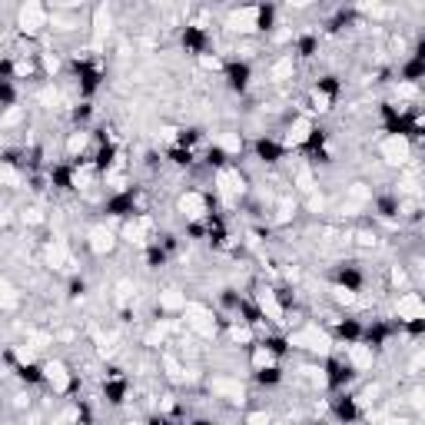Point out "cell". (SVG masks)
Masks as SVG:
<instances>
[{"label":"cell","instance_id":"obj_1","mask_svg":"<svg viewBox=\"0 0 425 425\" xmlns=\"http://www.w3.org/2000/svg\"><path fill=\"white\" fill-rule=\"evenodd\" d=\"M140 197H143L140 186H126V190H120V193L106 197L103 212L110 216V219H130V216H140Z\"/></svg>","mask_w":425,"mask_h":425},{"label":"cell","instance_id":"obj_2","mask_svg":"<svg viewBox=\"0 0 425 425\" xmlns=\"http://www.w3.org/2000/svg\"><path fill=\"white\" fill-rule=\"evenodd\" d=\"M74 74H76V83H80V97H83V100H90L93 93L103 87V70L93 60H74Z\"/></svg>","mask_w":425,"mask_h":425},{"label":"cell","instance_id":"obj_3","mask_svg":"<svg viewBox=\"0 0 425 425\" xmlns=\"http://www.w3.org/2000/svg\"><path fill=\"white\" fill-rule=\"evenodd\" d=\"M223 76H226V87L233 93H240L243 97L246 90H249V83H253V63L249 60H226L223 63Z\"/></svg>","mask_w":425,"mask_h":425},{"label":"cell","instance_id":"obj_4","mask_svg":"<svg viewBox=\"0 0 425 425\" xmlns=\"http://www.w3.org/2000/svg\"><path fill=\"white\" fill-rule=\"evenodd\" d=\"M352 379H356V365L352 362H342V359H335V356L326 359V389H329V392H342Z\"/></svg>","mask_w":425,"mask_h":425},{"label":"cell","instance_id":"obj_5","mask_svg":"<svg viewBox=\"0 0 425 425\" xmlns=\"http://www.w3.org/2000/svg\"><path fill=\"white\" fill-rule=\"evenodd\" d=\"M126 392H130V382L123 376V369L110 365V369H106V379H103V399L110 406H123V402H126Z\"/></svg>","mask_w":425,"mask_h":425},{"label":"cell","instance_id":"obj_6","mask_svg":"<svg viewBox=\"0 0 425 425\" xmlns=\"http://www.w3.org/2000/svg\"><path fill=\"white\" fill-rule=\"evenodd\" d=\"M333 283H335L339 289H346V292H362L365 273L359 269V266H356V262H342V266H335Z\"/></svg>","mask_w":425,"mask_h":425},{"label":"cell","instance_id":"obj_7","mask_svg":"<svg viewBox=\"0 0 425 425\" xmlns=\"http://www.w3.org/2000/svg\"><path fill=\"white\" fill-rule=\"evenodd\" d=\"M399 329H395V322H382V319H376L372 326H362V346H369V349H382L385 342H389V335H395Z\"/></svg>","mask_w":425,"mask_h":425},{"label":"cell","instance_id":"obj_8","mask_svg":"<svg viewBox=\"0 0 425 425\" xmlns=\"http://www.w3.org/2000/svg\"><path fill=\"white\" fill-rule=\"evenodd\" d=\"M326 143H329V130H326V126H312V130H309V137L303 140V153H309L316 163H329Z\"/></svg>","mask_w":425,"mask_h":425},{"label":"cell","instance_id":"obj_9","mask_svg":"<svg viewBox=\"0 0 425 425\" xmlns=\"http://www.w3.org/2000/svg\"><path fill=\"white\" fill-rule=\"evenodd\" d=\"M180 44H183V50H186V53L203 57V53H206V47H210V33L203 31V27H197V24H186V27H183Z\"/></svg>","mask_w":425,"mask_h":425},{"label":"cell","instance_id":"obj_10","mask_svg":"<svg viewBox=\"0 0 425 425\" xmlns=\"http://www.w3.org/2000/svg\"><path fill=\"white\" fill-rule=\"evenodd\" d=\"M206 240H210L212 249H223L229 240L226 233V219H223V212H206Z\"/></svg>","mask_w":425,"mask_h":425},{"label":"cell","instance_id":"obj_11","mask_svg":"<svg viewBox=\"0 0 425 425\" xmlns=\"http://www.w3.org/2000/svg\"><path fill=\"white\" fill-rule=\"evenodd\" d=\"M425 76V47L419 44L415 47V53H412L409 60L402 63V70H399V80H406V83H419Z\"/></svg>","mask_w":425,"mask_h":425},{"label":"cell","instance_id":"obj_12","mask_svg":"<svg viewBox=\"0 0 425 425\" xmlns=\"http://www.w3.org/2000/svg\"><path fill=\"white\" fill-rule=\"evenodd\" d=\"M253 153H256V160H262V163H279L286 156V147L276 143L273 137H259V140H253Z\"/></svg>","mask_w":425,"mask_h":425},{"label":"cell","instance_id":"obj_13","mask_svg":"<svg viewBox=\"0 0 425 425\" xmlns=\"http://www.w3.org/2000/svg\"><path fill=\"white\" fill-rule=\"evenodd\" d=\"M333 415L339 419V422H356L359 419V406H356V399H352L346 389L342 392H333Z\"/></svg>","mask_w":425,"mask_h":425},{"label":"cell","instance_id":"obj_14","mask_svg":"<svg viewBox=\"0 0 425 425\" xmlns=\"http://www.w3.org/2000/svg\"><path fill=\"white\" fill-rule=\"evenodd\" d=\"M50 183H53L57 190H63V193L76 190V167L74 163H53V167H50Z\"/></svg>","mask_w":425,"mask_h":425},{"label":"cell","instance_id":"obj_15","mask_svg":"<svg viewBox=\"0 0 425 425\" xmlns=\"http://www.w3.org/2000/svg\"><path fill=\"white\" fill-rule=\"evenodd\" d=\"M335 339L346 342V346H359V339H362V322H359V319H339V322H335Z\"/></svg>","mask_w":425,"mask_h":425},{"label":"cell","instance_id":"obj_16","mask_svg":"<svg viewBox=\"0 0 425 425\" xmlns=\"http://www.w3.org/2000/svg\"><path fill=\"white\" fill-rule=\"evenodd\" d=\"M253 382H256V385H262V389H273V385H279V382H283V365H279V362L256 365V369H253Z\"/></svg>","mask_w":425,"mask_h":425},{"label":"cell","instance_id":"obj_17","mask_svg":"<svg viewBox=\"0 0 425 425\" xmlns=\"http://www.w3.org/2000/svg\"><path fill=\"white\" fill-rule=\"evenodd\" d=\"M14 372H17V379L24 382V385H44L47 382L44 365H37V362H17Z\"/></svg>","mask_w":425,"mask_h":425},{"label":"cell","instance_id":"obj_18","mask_svg":"<svg viewBox=\"0 0 425 425\" xmlns=\"http://www.w3.org/2000/svg\"><path fill=\"white\" fill-rule=\"evenodd\" d=\"M316 93L326 100V103H335V100H339V93H342V80H339L335 74L319 76V80H316Z\"/></svg>","mask_w":425,"mask_h":425},{"label":"cell","instance_id":"obj_19","mask_svg":"<svg viewBox=\"0 0 425 425\" xmlns=\"http://www.w3.org/2000/svg\"><path fill=\"white\" fill-rule=\"evenodd\" d=\"M259 33H269L276 27V3L273 0H259L256 3V24H253Z\"/></svg>","mask_w":425,"mask_h":425},{"label":"cell","instance_id":"obj_20","mask_svg":"<svg viewBox=\"0 0 425 425\" xmlns=\"http://www.w3.org/2000/svg\"><path fill=\"white\" fill-rule=\"evenodd\" d=\"M256 346L266 352V356H273V359H286L289 356V339L286 335H262Z\"/></svg>","mask_w":425,"mask_h":425},{"label":"cell","instance_id":"obj_21","mask_svg":"<svg viewBox=\"0 0 425 425\" xmlns=\"http://www.w3.org/2000/svg\"><path fill=\"white\" fill-rule=\"evenodd\" d=\"M113 160H117V143L106 140V143H100V150H97V156H93V169L103 176L106 169L113 167Z\"/></svg>","mask_w":425,"mask_h":425},{"label":"cell","instance_id":"obj_22","mask_svg":"<svg viewBox=\"0 0 425 425\" xmlns=\"http://www.w3.org/2000/svg\"><path fill=\"white\" fill-rule=\"evenodd\" d=\"M399 210H402V203H399V197H395V193H379V197H376V212H379V216L395 219V216H399Z\"/></svg>","mask_w":425,"mask_h":425},{"label":"cell","instance_id":"obj_23","mask_svg":"<svg viewBox=\"0 0 425 425\" xmlns=\"http://www.w3.org/2000/svg\"><path fill=\"white\" fill-rule=\"evenodd\" d=\"M236 316L243 319L246 326H262V319H266V312H262V309H259L256 303H249V299L243 296V303H240V309H236Z\"/></svg>","mask_w":425,"mask_h":425},{"label":"cell","instance_id":"obj_24","mask_svg":"<svg viewBox=\"0 0 425 425\" xmlns=\"http://www.w3.org/2000/svg\"><path fill=\"white\" fill-rule=\"evenodd\" d=\"M167 160L173 163V167L190 169L193 167V150H186V147H180V143H173V147L167 150Z\"/></svg>","mask_w":425,"mask_h":425},{"label":"cell","instance_id":"obj_25","mask_svg":"<svg viewBox=\"0 0 425 425\" xmlns=\"http://www.w3.org/2000/svg\"><path fill=\"white\" fill-rule=\"evenodd\" d=\"M296 53L303 57V60H312L319 53V37L316 33H303L299 40H296Z\"/></svg>","mask_w":425,"mask_h":425},{"label":"cell","instance_id":"obj_26","mask_svg":"<svg viewBox=\"0 0 425 425\" xmlns=\"http://www.w3.org/2000/svg\"><path fill=\"white\" fill-rule=\"evenodd\" d=\"M167 259H169V249L163 243H150V246H147V266H150V269L167 266Z\"/></svg>","mask_w":425,"mask_h":425},{"label":"cell","instance_id":"obj_27","mask_svg":"<svg viewBox=\"0 0 425 425\" xmlns=\"http://www.w3.org/2000/svg\"><path fill=\"white\" fill-rule=\"evenodd\" d=\"M273 299L279 306V312H292L296 309V292L289 286H273Z\"/></svg>","mask_w":425,"mask_h":425},{"label":"cell","instance_id":"obj_28","mask_svg":"<svg viewBox=\"0 0 425 425\" xmlns=\"http://www.w3.org/2000/svg\"><path fill=\"white\" fill-rule=\"evenodd\" d=\"M229 160H233V156H229L223 147H210V150H206V167L210 169H226Z\"/></svg>","mask_w":425,"mask_h":425},{"label":"cell","instance_id":"obj_29","mask_svg":"<svg viewBox=\"0 0 425 425\" xmlns=\"http://www.w3.org/2000/svg\"><path fill=\"white\" fill-rule=\"evenodd\" d=\"M199 140H203V130H199V126H183L180 133H176V143H180V147H186V150H193Z\"/></svg>","mask_w":425,"mask_h":425},{"label":"cell","instance_id":"obj_30","mask_svg":"<svg viewBox=\"0 0 425 425\" xmlns=\"http://www.w3.org/2000/svg\"><path fill=\"white\" fill-rule=\"evenodd\" d=\"M17 103V83L14 80H0V110Z\"/></svg>","mask_w":425,"mask_h":425},{"label":"cell","instance_id":"obj_31","mask_svg":"<svg viewBox=\"0 0 425 425\" xmlns=\"http://www.w3.org/2000/svg\"><path fill=\"white\" fill-rule=\"evenodd\" d=\"M240 303H243V292H236V289H223V292H219V306L229 309V312H236Z\"/></svg>","mask_w":425,"mask_h":425},{"label":"cell","instance_id":"obj_32","mask_svg":"<svg viewBox=\"0 0 425 425\" xmlns=\"http://www.w3.org/2000/svg\"><path fill=\"white\" fill-rule=\"evenodd\" d=\"M90 117H93V103H90V100H83V103H76V106H74V113H70V120H74L76 126H83V123H90Z\"/></svg>","mask_w":425,"mask_h":425},{"label":"cell","instance_id":"obj_33","mask_svg":"<svg viewBox=\"0 0 425 425\" xmlns=\"http://www.w3.org/2000/svg\"><path fill=\"white\" fill-rule=\"evenodd\" d=\"M87 292V279H70V286H67V296L70 299H80Z\"/></svg>","mask_w":425,"mask_h":425},{"label":"cell","instance_id":"obj_34","mask_svg":"<svg viewBox=\"0 0 425 425\" xmlns=\"http://www.w3.org/2000/svg\"><path fill=\"white\" fill-rule=\"evenodd\" d=\"M186 236H193V240H206V219H203V223H186Z\"/></svg>","mask_w":425,"mask_h":425},{"label":"cell","instance_id":"obj_35","mask_svg":"<svg viewBox=\"0 0 425 425\" xmlns=\"http://www.w3.org/2000/svg\"><path fill=\"white\" fill-rule=\"evenodd\" d=\"M0 80H17L14 76V60H10V57H3V60H0Z\"/></svg>","mask_w":425,"mask_h":425},{"label":"cell","instance_id":"obj_36","mask_svg":"<svg viewBox=\"0 0 425 425\" xmlns=\"http://www.w3.org/2000/svg\"><path fill=\"white\" fill-rule=\"evenodd\" d=\"M0 163H7V167H24V163H20V153H14V150L0 153Z\"/></svg>","mask_w":425,"mask_h":425}]
</instances>
